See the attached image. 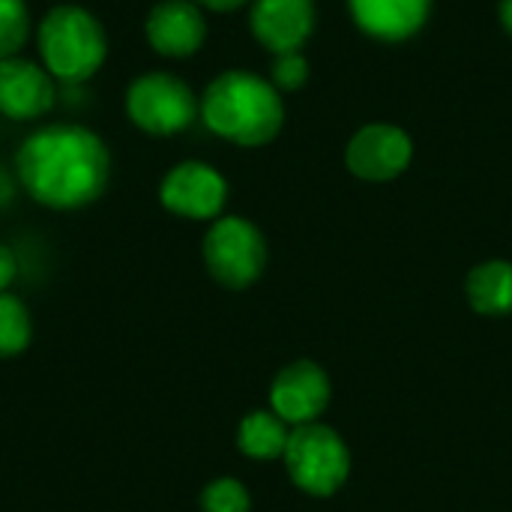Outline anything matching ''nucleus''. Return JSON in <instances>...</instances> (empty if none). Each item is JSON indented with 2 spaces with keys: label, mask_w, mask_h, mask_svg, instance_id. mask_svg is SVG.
I'll return each instance as SVG.
<instances>
[{
  "label": "nucleus",
  "mask_w": 512,
  "mask_h": 512,
  "mask_svg": "<svg viewBox=\"0 0 512 512\" xmlns=\"http://www.w3.org/2000/svg\"><path fill=\"white\" fill-rule=\"evenodd\" d=\"M204 126L237 147H264L285 126V99L249 69H225L201 93Z\"/></svg>",
  "instance_id": "nucleus-2"
},
{
  "label": "nucleus",
  "mask_w": 512,
  "mask_h": 512,
  "mask_svg": "<svg viewBox=\"0 0 512 512\" xmlns=\"http://www.w3.org/2000/svg\"><path fill=\"white\" fill-rule=\"evenodd\" d=\"M315 0H252L249 30L270 54L303 51L315 33Z\"/></svg>",
  "instance_id": "nucleus-10"
},
{
  "label": "nucleus",
  "mask_w": 512,
  "mask_h": 512,
  "mask_svg": "<svg viewBox=\"0 0 512 512\" xmlns=\"http://www.w3.org/2000/svg\"><path fill=\"white\" fill-rule=\"evenodd\" d=\"M201 255L207 273L219 285L231 291H243L255 285L267 267V240L258 231V225H252L249 219L219 216L204 234Z\"/></svg>",
  "instance_id": "nucleus-6"
},
{
  "label": "nucleus",
  "mask_w": 512,
  "mask_h": 512,
  "mask_svg": "<svg viewBox=\"0 0 512 512\" xmlns=\"http://www.w3.org/2000/svg\"><path fill=\"white\" fill-rule=\"evenodd\" d=\"M57 99V87H54V75L36 63L27 60L21 54L0 60V114L9 120H39L42 114H48L54 108Z\"/></svg>",
  "instance_id": "nucleus-11"
},
{
  "label": "nucleus",
  "mask_w": 512,
  "mask_h": 512,
  "mask_svg": "<svg viewBox=\"0 0 512 512\" xmlns=\"http://www.w3.org/2000/svg\"><path fill=\"white\" fill-rule=\"evenodd\" d=\"M414 159V141L402 126L366 123L345 147V165L366 183H390L408 171Z\"/></svg>",
  "instance_id": "nucleus-8"
},
{
  "label": "nucleus",
  "mask_w": 512,
  "mask_h": 512,
  "mask_svg": "<svg viewBox=\"0 0 512 512\" xmlns=\"http://www.w3.org/2000/svg\"><path fill=\"white\" fill-rule=\"evenodd\" d=\"M309 81V60L303 51H288V54H273L270 63V84L279 93H297Z\"/></svg>",
  "instance_id": "nucleus-19"
},
{
  "label": "nucleus",
  "mask_w": 512,
  "mask_h": 512,
  "mask_svg": "<svg viewBox=\"0 0 512 512\" xmlns=\"http://www.w3.org/2000/svg\"><path fill=\"white\" fill-rule=\"evenodd\" d=\"M144 36L150 48L162 57L183 60L204 48L207 18L192 0H159L144 21Z\"/></svg>",
  "instance_id": "nucleus-12"
},
{
  "label": "nucleus",
  "mask_w": 512,
  "mask_h": 512,
  "mask_svg": "<svg viewBox=\"0 0 512 512\" xmlns=\"http://www.w3.org/2000/svg\"><path fill=\"white\" fill-rule=\"evenodd\" d=\"M30 336H33V324L27 306L18 297L0 291V360L27 351Z\"/></svg>",
  "instance_id": "nucleus-16"
},
{
  "label": "nucleus",
  "mask_w": 512,
  "mask_h": 512,
  "mask_svg": "<svg viewBox=\"0 0 512 512\" xmlns=\"http://www.w3.org/2000/svg\"><path fill=\"white\" fill-rule=\"evenodd\" d=\"M159 201L168 213L192 222H216L228 204V180L201 159L177 162L159 183Z\"/></svg>",
  "instance_id": "nucleus-7"
},
{
  "label": "nucleus",
  "mask_w": 512,
  "mask_h": 512,
  "mask_svg": "<svg viewBox=\"0 0 512 512\" xmlns=\"http://www.w3.org/2000/svg\"><path fill=\"white\" fill-rule=\"evenodd\" d=\"M288 438H291L288 423L282 417H276L273 411H252L240 420V429H237L240 453L249 459H258V462L282 459Z\"/></svg>",
  "instance_id": "nucleus-15"
},
{
  "label": "nucleus",
  "mask_w": 512,
  "mask_h": 512,
  "mask_svg": "<svg viewBox=\"0 0 512 512\" xmlns=\"http://www.w3.org/2000/svg\"><path fill=\"white\" fill-rule=\"evenodd\" d=\"M12 198V180L0 171V204H6Z\"/></svg>",
  "instance_id": "nucleus-23"
},
{
  "label": "nucleus",
  "mask_w": 512,
  "mask_h": 512,
  "mask_svg": "<svg viewBox=\"0 0 512 512\" xmlns=\"http://www.w3.org/2000/svg\"><path fill=\"white\" fill-rule=\"evenodd\" d=\"M15 273H18V261L12 255V249L0 243V291H6L12 285Z\"/></svg>",
  "instance_id": "nucleus-20"
},
{
  "label": "nucleus",
  "mask_w": 512,
  "mask_h": 512,
  "mask_svg": "<svg viewBox=\"0 0 512 512\" xmlns=\"http://www.w3.org/2000/svg\"><path fill=\"white\" fill-rule=\"evenodd\" d=\"M282 459L291 483L312 498L336 495L351 474V453L342 435L324 423L294 426Z\"/></svg>",
  "instance_id": "nucleus-4"
},
{
  "label": "nucleus",
  "mask_w": 512,
  "mask_h": 512,
  "mask_svg": "<svg viewBox=\"0 0 512 512\" xmlns=\"http://www.w3.org/2000/svg\"><path fill=\"white\" fill-rule=\"evenodd\" d=\"M126 117L147 135L168 138L201 117V99L174 72L153 69L138 75L126 90Z\"/></svg>",
  "instance_id": "nucleus-5"
},
{
  "label": "nucleus",
  "mask_w": 512,
  "mask_h": 512,
  "mask_svg": "<svg viewBox=\"0 0 512 512\" xmlns=\"http://www.w3.org/2000/svg\"><path fill=\"white\" fill-rule=\"evenodd\" d=\"M198 3L201 9H210V12H237L243 6H249L252 0H192Z\"/></svg>",
  "instance_id": "nucleus-21"
},
{
  "label": "nucleus",
  "mask_w": 512,
  "mask_h": 512,
  "mask_svg": "<svg viewBox=\"0 0 512 512\" xmlns=\"http://www.w3.org/2000/svg\"><path fill=\"white\" fill-rule=\"evenodd\" d=\"M330 378L312 360L288 363L270 384V411L288 426L318 423L330 405Z\"/></svg>",
  "instance_id": "nucleus-9"
},
{
  "label": "nucleus",
  "mask_w": 512,
  "mask_h": 512,
  "mask_svg": "<svg viewBox=\"0 0 512 512\" xmlns=\"http://www.w3.org/2000/svg\"><path fill=\"white\" fill-rule=\"evenodd\" d=\"M348 12L366 36L396 45L426 27L432 0H348Z\"/></svg>",
  "instance_id": "nucleus-13"
},
{
  "label": "nucleus",
  "mask_w": 512,
  "mask_h": 512,
  "mask_svg": "<svg viewBox=\"0 0 512 512\" xmlns=\"http://www.w3.org/2000/svg\"><path fill=\"white\" fill-rule=\"evenodd\" d=\"M498 18H501V27L512 36V0H501L498 6Z\"/></svg>",
  "instance_id": "nucleus-22"
},
{
  "label": "nucleus",
  "mask_w": 512,
  "mask_h": 512,
  "mask_svg": "<svg viewBox=\"0 0 512 512\" xmlns=\"http://www.w3.org/2000/svg\"><path fill=\"white\" fill-rule=\"evenodd\" d=\"M36 48L54 81L84 84L102 69L108 57V36L90 9L60 3L42 15L36 27Z\"/></svg>",
  "instance_id": "nucleus-3"
},
{
  "label": "nucleus",
  "mask_w": 512,
  "mask_h": 512,
  "mask_svg": "<svg viewBox=\"0 0 512 512\" xmlns=\"http://www.w3.org/2000/svg\"><path fill=\"white\" fill-rule=\"evenodd\" d=\"M21 189L48 210H81L102 198L111 180L105 141L81 123H51L24 138L15 153Z\"/></svg>",
  "instance_id": "nucleus-1"
},
{
  "label": "nucleus",
  "mask_w": 512,
  "mask_h": 512,
  "mask_svg": "<svg viewBox=\"0 0 512 512\" xmlns=\"http://www.w3.org/2000/svg\"><path fill=\"white\" fill-rule=\"evenodd\" d=\"M30 39L27 0H0V60L21 54Z\"/></svg>",
  "instance_id": "nucleus-17"
},
{
  "label": "nucleus",
  "mask_w": 512,
  "mask_h": 512,
  "mask_svg": "<svg viewBox=\"0 0 512 512\" xmlns=\"http://www.w3.org/2000/svg\"><path fill=\"white\" fill-rule=\"evenodd\" d=\"M201 512H252V498L240 480L219 477L201 492Z\"/></svg>",
  "instance_id": "nucleus-18"
},
{
  "label": "nucleus",
  "mask_w": 512,
  "mask_h": 512,
  "mask_svg": "<svg viewBox=\"0 0 512 512\" xmlns=\"http://www.w3.org/2000/svg\"><path fill=\"white\" fill-rule=\"evenodd\" d=\"M465 297L474 312L486 318L512 315V264L492 258L477 264L465 279Z\"/></svg>",
  "instance_id": "nucleus-14"
}]
</instances>
